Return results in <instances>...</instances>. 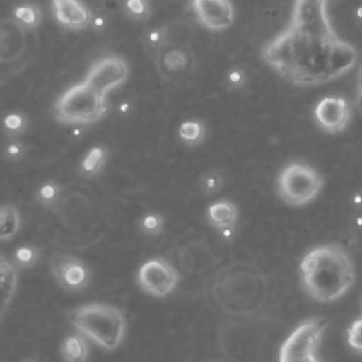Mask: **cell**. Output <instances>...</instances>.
<instances>
[{"instance_id": "cell-1", "label": "cell", "mask_w": 362, "mask_h": 362, "mask_svg": "<svg viewBox=\"0 0 362 362\" xmlns=\"http://www.w3.org/2000/svg\"><path fill=\"white\" fill-rule=\"evenodd\" d=\"M264 61L286 81L311 86L348 72L356 49L339 38L327 14V0H294L288 24L262 48Z\"/></svg>"}, {"instance_id": "cell-2", "label": "cell", "mask_w": 362, "mask_h": 362, "mask_svg": "<svg viewBox=\"0 0 362 362\" xmlns=\"http://www.w3.org/2000/svg\"><path fill=\"white\" fill-rule=\"evenodd\" d=\"M303 290L318 303H334L355 283V266L338 243H325L308 250L300 262Z\"/></svg>"}, {"instance_id": "cell-3", "label": "cell", "mask_w": 362, "mask_h": 362, "mask_svg": "<svg viewBox=\"0 0 362 362\" xmlns=\"http://www.w3.org/2000/svg\"><path fill=\"white\" fill-rule=\"evenodd\" d=\"M72 327L102 349L116 351L126 335L123 313L107 303H88L76 307L71 315Z\"/></svg>"}, {"instance_id": "cell-4", "label": "cell", "mask_w": 362, "mask_h": 362, "mask_svg": "<svg viewBox=\"0 0 362 362\" xmlns=\"http://www.w3.org/2000/svg\"><path fill=\"white\" fill-rule=\"evenodd\" d=\"M52 116L64 124H92L107 112V98L85 81L68 88L52 105Z\"/></svg>"}, {"instance_id": "cell-5", "label": "cell", "mask_w": 362, "mask_h": 362, "mask_svg": "<svg viewBox=\"0 0 362 362\" xmlns=\"http://www.w3.org/2000/svg\"><path fill=\"white\" fill-rule=\"evenodd\" d=\"M322 175L303 161L288 163L277 177V194L288 205L303 206L322 189Z\"/></svg>"}, {"instance_id": "cell-6", "label": "cell", "mask_w": 362, "mask_h": 362, "mask_svg": "<svg viewBox=\"0 0 362 362\" xmlns=\"http://www.w3.org/2000/svg\"><path fill=\"white\" fill-rule=\"evenodd\" d=\"M327 321L310 318L301 322L281 344L279 362H321L317 349L322 339Z\"/></svg>"}, {"instance_id": "cell-7", "label": "cell", "mask_w": 362, "mask_h": 362, "mask_svg": "<svg viewBox=\"0 0 362 362\" xmlns=\"http://www.w3.org/2000/svg\"><path fill=\"white\" fill-rule=\"evenodd\" d=\"M136 281L148 296L164 298L177 288L178 273L168 260L151 257L140 264L136 273Z\"/></svg>"}, {"instance_id": "cell-8", "label": "cell", "mask_w": 362, "mask_h": 362, "mask_svg": "<svg viewBox=\"0 0 362 362\" xmlns=\"http://www.w3.org/2000/svg\"><path fill=\"white\" fill-rule=\"evenodd\" d=\"M129 74V65L122 57L106 55L92 64L83 81L107 98V93L112 89L127 81Z\"/></svg>"}, {"instance_id": "cell-9", "label": "cell", "mask_w": 362, "mask_h": 362, "mask_svg": "<svg viewBox=\"0 0 362 362\" xmlns=\"http://www.w3.org/2000/svg\"><path fill=\"white\" fill-rule=\"evenodd\" d=\"M49 269L58 286L69 293L83 291L90 283L88 266L76 256L55 253L49 260Z\"/></svg>"}, {"instance_id": "cell-10", "label": "cell", "mask_w": 362, "mask_h": 362, "mask_svg": "<svg viewBox=\"0 0 362 362\" xmlns=\"http://www.w3.org/2000/svg\"><path fill=\"white\" fill-rule=\"evenodd\" d=\"M191 8L197 20L214 31L225 30L235 21V10L230 0H191Z\"/></svg>"}, {"instance_id": "cell-11", "label": "cell", "mask_w": 362, "mask_h": 362, "mask_svg": "<svg viewBox=\"0 0 362 362\" xmlns=\"http://www.w3.org/2000/svg\"><path fill=\"white\" fill-rule=\"evenodd\" d=\"M314 116L322 130L328 133H339L346 129L351 120V109L344 98L325 96L317 103Z\"/></svg>"}, {"instance_id": "cell-12", "label": "cell", "mask_w": 362, "mask_h": 362, "mask_svg": "<svg viewBox=\"0 0 362 362\" xmlns=\"http://www.w3.org/2000/svg\"><path fill=\"white\" fill-rule=\"evenodd\" d=\"M27 49L25 27L10 17L0 18V62L10 64L20 59Z\"/></svg>"}, {"instance_id": "cell-13", "label": "cell", "mask_w": 362, "mask_h": 362, "mask_svg": "<svg viewBox=\"0 0 362 362\" xmlns=\"http://www.w3.org/2000/svg\"><path fill=\"white\" fill-rule=\"evenodd\" d=\"M238 216H239V211L236 204L226 198L212 202L205 211L206 222L212 228L219 230V233L223 238H229L230 235H233Z\"/></svg>"}, {"instance_id": "cell-14", "label": "cell", "mask_w": 362, "mask_h": 362, "mask_svg": "<svg viewBox=\"0 0 362 362\" xmlns=\"http://www.w3.org/2000/svg\"><path fill=\"white\" fill-rule=\"evenodd\" d=\"M52 7L55 18L64 27L81 30L90 21V13L81 0H52Z\"/></svg>"}, {"instance_id": "cell-15", "label": "cell", "mask_w": 362, "mask_h": 362, "mask_svg": "<svg viewBox=\"0 0 362 362\" xmlns=\"http://www.w3.org/2000/svg\"><path fill=\"white\" fill-rule=\"evenodd\" d=\"M18 269L0 255V321L11 305L18 287Z\"/></svg>"}, {"instance_id": "cell-16", "label": "cell", "mask_w": 362, "mask_h": 362, "mask_svg": "<svg viewBox=\"0 0 362 362\" xmlns=\"http://www.w3.org/2000/svg\"><path fill=\"white\" fill-rule=\"evenodd\" d=\"M188 65V55L182 48H163L157 58V68L163 76H173L182 72Z\"/></svg>"}, {"instance_id": "cell-17", "label": "cell", "mask_w": 362, "mask_h": 362, "mask_svg": "<svg viewBox=\"0 0 362 362\" xmlns=\"http://www.w3.org/2000/svg\"><path fill=\"white\" fill-rule=\"evenodd\" d=\"M61 356L64 362H86L89 348L85 337L79 332L68 334L61 342Z\"/></svg>"}, {"instance_id": "cell-18", "label": "cell", "mask_w": 362, "mask_h": 362, "mask_svg": "<svg viewBox=\"0 0 362 362\" xmlns=\"http://www.w3.org/2000/svg\"><path fill=\"white\" fill-rule=\"evenodd\" d=\"M107 148L105 146H92L82 157L79 164V174L83 178H93L100 174L107 161Z\"/></svg>"}, {"instance_id": "cell-19", "label": "cell", "mask_w": 362, "mask_h": 362, "mask_svg": "<svg viewBox=\"0 0 362 362\" xmlns=\"http://www.w3.org/2000/svg\"><path fill=\"white\" fill-rule=\"evenodd\" d=\"M21 226L20 211L14 204H0V242L13 239Z\"/></svg>"}, {"instance_id": "cell-20", "label": "cell", "mask_w": 362, "mask_h": 362, "mask_svg": "<svg viewBox=\"0 0 362 362\" xmlns=\"http://www.w3.org/2000/svg\"><path fill=\"white\" fill-rule=\"evenodd\" d=\"M40 257H41L40 249L37 246H34V245L25 243V245L18 246L14 250L13 263L16 264L17 269L30 270V269H34L38 264Z\"/></svg>"}, {"instance_id": "cell-21", "label": "cell", "mask_w": 362, "mask_h": 362, "mask_svg": "<svg viewBox=\"0 0 362 362\" xmlns=\"http://www.w3.org/2000/svg\"><path fill=\"white\" fill-rule=\"evenodd\" d=\"M165 219L164 216L157 211H148L146 212L140 221H139V229L143 235L154 238L164 232Z\"/></svg>"}, {"instance_id": "cell-22", "label": "cell", "mask_w": 362, "mask_h": 362, "mask_svg": "<svg viewBox=\"0 0 362 362\" xmlns=\"http://www.w3.org/2000/svg\"><path fill=\"white\" fill-rule=\"evenodd\" d=\"M178 136L184 143L197 146L205 137V127L198 120H185L178 126Z\"/></svg>"}, {"instance_id": "cell-23", "label": "cell", "mask_w": 362, "mask_h": 362, "mask_svg": "<svg viewBox=\"0 0 362 362\" xmlns=\"http://www.w3.org/2000/svg\"><path fill=\"white\" fill-rule=\"evenodd\" d=\"M61 192H62V189H61V185L58 182L45 181L38 187L35 197H37V201L42 206L51 208L58 202V199L61 197Z\"/></svg>"}, {"instance_id": "cell-24", "label": "cell", "mask_w": 362, "mask_h": 362, "mask_svg": "<svg viewBox=\"0 0 362 362\" xmlns=\"http://www.w3.org/2000/svg\"><path fill=\"white\" fill-rule=\"evenodd\" d=\"M14 16L25 28L37 27L41 20V11L34 4H23L16 7Z\"/></svg>"}, {"instance_id": "cell-25", "label": "cell", "mask_w": 362, "mask_h": 362, "mask_svg": "<svg viewBox=\"0 0 362 362\" xmlns=\"http://www.w3.org/2000/svg\"><path fill=\"white\" fill-rule=\"evenodd\" d=\"M223 187V177L216 170H209L204 173L199 178V189L204 195H214L219 192Z\"/></svg>"}, {"instance_id": "cell-26", "label": "cell", "mask_w": 362, "mask_h": 362, "mask_svg": "<svg viewBox=\"0 0 362 362\" xmlns=\"http://www.w3.org/2000/svg\"><path fill=\"white\" fill-rule=\"evenodd\" d=\"M3 127L8 136H20L27 129V119L21 113L11 112L4 116Z\"/></svg>"}, {"instance_id": "cell-27", "label": "cell", "mask_w": 362, "mask_h": 362, "mask_svg": "<svg viewBox=\"0 0 362 362\" xmlns=\"http://www.w3.org/2000/svg\"><path fill=\"white\" fill-rule=\"evenodd\" d=\"M126 11L136 20H147L151 16L147 0H126Z\"/></svg>"}, {"instance_id": "cell-28", "label": "cell", "mask_w": 362, "mask_h": 362, "mask_svg": "<svg viewBox=\"0 0 362 362\" xmlns=\"http://www.w3.org/2000/svg\"><path fill=\"white\" fill-rule=\"evenodd\" d=\"M348 345L362 354V317L355 320L346 332Z\"/></svg>"}, {"instance_id": "cell-29", "label": "cell", "mask_w": 362, "mask_h": 362, "mask_svg": "<svg viewBox=\"0 0 362 362\" xmlns=\"http://www.w3.org/2000/svg\"><path fill=\"white\" fill-rule=\"evenodd\" d=\"M144 44L148 49H163L165 45V33L164 30L161 28H154V30H150L146 33V37H144Z\"/></svg>"}, {"instance_id": "cell-30", "label": "cell", "mask_w": 362, "mask_h": 362, "mask_svg": "<svg viewBox=\"0 0 362 362\" xmlns=\"http://www.w3.org/2000/svg\"><path fill=\"white\" fill-rule=\"evenodd\" d=\"M25 154V147L20 140H11L4 147V157L8 161H18Z\"/></svg>"}, {"instance_id": "cell-31", "label": "cell", "mask_w": 362, "mask_h": 362, "mask_svg": "<svg viewBox=\"0 0 362 362\" xmlns=\"http://www.w3.org/2000/svg\"><path fill=\"white\" fill-rule=\"evenodd\" d=\"M356 107L362 112V65L358 71V78H356V99H355Z\"/></svg>"}, {"instance_id": "cell-32", "label": "cell", "mask_w": 362, "mask_h": 362, "mask_svg": "<svg viewBox=\"0 0 362 362\" xmlns=\"http://www.w3.org/2000/svg\"><path fill=\"white\" fill-rule=\"evenodd\" d=\"M229 81L233 83V85H240L243 82V76L239 71H232L229 74Z\"/></svg>"}, {"instance_id": "cell-33", "label": "cell", "mask_w": 362, "mask_h": 362, "mask_svg": "<svg viewBox=\"0 0 362 362\" xmlns=\"http://www.w3.org/2000/svg\"><path fill=\"white\" fill-rule=\"evenodd\" d=\"M21 362H37V361H34V359H24V361H21Z\"/></svg>"}, {"instance_id": "cell-34", "label": "cell", "mask_w": 362, "mask_h": 362, "mask_svg": "<svg viewBox=\"0 0 362 362\" xmlns=\"http://www.w3.org/2000/svg\"><path fill=\"white\" fill-rule=\"evenodd\" d=\"M358 14H359V17H362V7L358 10Z\"/></svg>"}]
</instances>
